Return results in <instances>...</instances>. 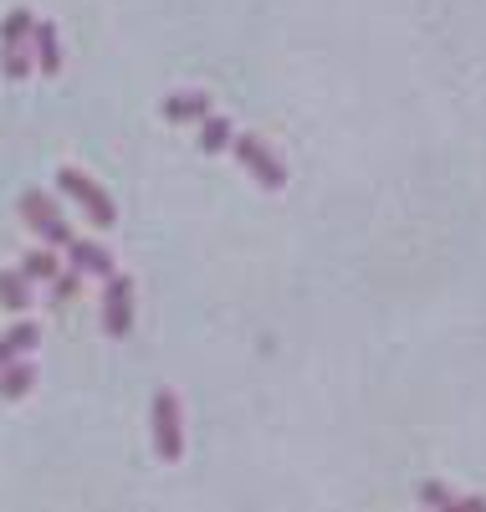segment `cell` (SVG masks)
I'll return each instance as SVG.
<instances>
[{"label":"cell","instance_id":"obj_1","mask_svg":"<svg viewBox=\"0 0 486 512\" xmlns=\"http://www.w3.org/2000/svg\"><path fill=\"white\" fill-rule=\"evenodd\" d=\"M31 26H36V16L21 11V6L0 21V72L11 82L31 77Z\"/></svg>","mask_w":486,"mask_h":512},{"label":"cell","instance_id":"obj_2","mask_svg":"<svg viewBox=\"0 0 486 512\" xmlns=\"http://www.w3.org/2000/svg\"><path fill=\"white\" fill-rule=\"evenodd\" d=\"M57 190H62V195H72V200L87 210V221H93L98 231L118 226V205L108 200V190H103V185L87 180L82 169H57Z\"/></svg>","mask_w":486,"mask_h":512},{"label":"cell","instance_id":"obj_3","mask_svg":"<svg viewBox=\"0 0 486 512\" xmlns=\"http://www.w3.org/2000/svg\"><path fill=\"white\" fill-rule=\"evenodd\" d=\"M154 451H159V461L185 456V420H180V395L174 390L154 395Z\"/></svg>","mask_w":486,"mask_h":512},{"label":"cell","instance_id":"obj_4","mask_svg":"<svg viewBox=\"0 0 486 512\" xmlns=\"http://www.w3.org/2000/svg\"><path fill=\"white\" fill-rule=\"evenodd\" d=\"M21 221L41 236V241H47L52 251L57 246H67L72 241V226L62 221V210H57V200H47V195H41V190H26L21 195Z\"/></svg>","mask_w":486,"mask_h":512},{"label":"cell","instance_id":"obj_5","mask_svg":"<svg viewBox=\"0 0 486 512\" xmlns=\"http://www.w3.org/2000/svg\"><path fill=\"white\" fill-rule=\"evenodd\" d=\"M128 328H134V277L108 272L103 277V333L128 338Z\"/></svg>","mask_w":486,"mask_h":512},{"label":"cell","instance_id":"obj_6","mask_svg":"<svg viewBox=\"0 0 486 512\" xmlns=\"http://www.w3.org/2000/svg\"><path fill=\"white\" fill-rule=\"evenodd\" d=\"M231 149H236V159H241L267 190H282V185H287V164H282L267 144H261L256 134H231Z\"/></svg>","mask_w":486,"mask_h":512},{"label":"cell","instance_id":"obj_7","mask_svg":"<svg viewBox=\"0 0 486 512\" xmlns=\"http://www.w3.org/2000/svg\"><path fill=\"white\" fill-rule=\"evenodd\" d=\"M31 62L41 77H57L62 72V41H57V26L52 21H36L31 26Z\"/></svg>","mask_w":486,"mask_h":512},{"label":"cell","instance_id":"obj_8","mask_svg":"<svg viewBox=\"0 0 486 512\" xmlns=\"http://www.w3.org/2000/svg\"><path fill=\"white\" fill-rule=\"evenodd\" d=\"M62 251L72 256V267H77L82 277H108V272H113V251L98 246V241H77V236H72Z\"/></svg>","mask_w":486,"mask_h":512},{"label":"cell","instance_id":"obj_9","mask_svg":"<svg viewBox=\"0 0 486 512\" xmlns=\"http://www.w3.org/2000/svg\"><path fill=\"white\" fill-rule=\"evenodd\" d=\"M169 123H200L205 113H210V93H200V88H190V93H174V98H164V108H159Z\"/></svg>","mask_w":486,"mask_h":512},{"label":"cell","instance_id":"obj_10","mask_svg":"<svg viewBox=\"0 0 486 512\" xmlns=\"http://www.w3.org/2000/svg\"><path fill=\"white\" fill-rule=\"evenodd\" d=\"M36 344H41V328L36 323H16L11 333H0V369H6L11 359H26Z\"/></svg>","mask_w":486,"mask_h":512},{"label":"cell","instance_id":"obj_11","mask_svg":"<svg viewBox=\"0 0 486 512\" xmlns=\"http://www.w3.org/2000/svg\"><path fill=\"white\" fill-rule=\"evenodd\" d=\"M36 384V369L26 359H11L6 369H0V400H26Z\"/></svg>","mask_w":486,"mask_h":512},{"label":"cell","instance_id":"obj_12","mask_svg":"<svg viewBox=\"0 0 486 512\" xmlns=\"http://www.w3.org/2000/svg\"><path fill=\"white\" fill-rule=\"evenodd\" d=\"M26 282H52L57 272H62V262H57V251L52 246H36V251H26L21 256V267H16Z\"/></svg>","mask_w":486,"mask_h":512},{"label":"cell","instance_id":"obj_13","mask_svg":"<svg viewBox=\"0 0 486 512\" xmlns=\"http://www.w3.org/2000/svg\"><path fill=\"white\" fill-rule=\"evenodd\" d=\"M0 308H11V313H26L31 308V282L11 267V272H0Z\"/></svg>","mask_w":486,"mask_h":512},{"label":"cell","instance_id":"obj_14","mask_svg":"<svg viewBox=\"0 0 486 512\" xmlns=\"http://www.w3.org/2000/svg\"><path fill=\"white\" fill-rule=\"evenodd\" d=\"M231 134H236L231 118H215V113L200 118V149H205V154H220V149L231 144Z\"/></svg>","mask_w":486,"mask_h":512},{"label":"cell","instance_id":"obj_15","mask_svg":"<svg viewBox=\"0 0 486 512\" xmlns=\"http://www.w3.org/2000/svg\"><path fill=\"white\" fill-rule=\"evenodd\" d=\"M47 287H52V303H72L77 287H82V272H77V267H67V272H57Z\"/></svg>","mask_w":486,"mask_h":512},{"label":"cell","instance_id":"obj_16","mask_svg":"<svg viewBox=\"0 0 486 512\" xmlns=\"http://www.w3.org/2000/svg\"><path fill=\"white\" fill-rule=\"evenodd\" d=\"M420 502H425L430 512H440V507H446V502H451V492H446V487H440V482H425V487H420Z\"/></svg>","mask_w":486,"mask_h":512},{"label":"cell","instance_id":"obj_17","mask_svg":"<svg viewBox=\"0 0 486 512\" xmlns=\"http://www.w3.org/2000/svg\"><path fill=\"white\" fill-rule=\"evenodd\" d=\"M440 512H486V497H451Z\"/></svg>","mask_w":486,"mask_h":512}]
</instances>
